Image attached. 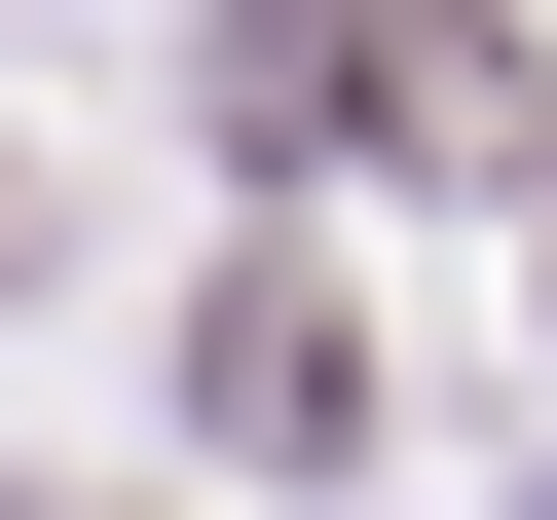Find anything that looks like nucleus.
Returning a JSON list of instances; mask_svg holds the SVG:
<instances>
[{
    "label": "nucleus",
    "instance_id": "nucleus-1",
    "mask_svg": "<svg viewBox=\"0 0 557 520\" xmlns=\"http://www.w3.org/2000/svg\"><path fill=\"white\" fill-rule=\"evenodd\" d=\"M223 149H520L483 0H223Z\"/></svg>",
    "mask_w": 557,
    "mask_h": 520
},
{
    "label": "nucleus",
    "instance_id": "nucleus-2",
    "mask_svg": "<svg viewBox=\"0 0 557 520\" xmlns=\"http://www.w3.org/2000/svg\"><path fill=\"white\" fill-rule=\"evenodd\" d=\"M186 446H223V483H372V335H335V260H223V298H186Z\"/></svg>",
    "mask_w": 557,
    "mask_h": 520
},
{
    "label": "nucleus",
    "instance_id": "nucleus-3",
    "mask_svg": "<svg viewBox=\"0 0 557 520\" xmlns=\"http://www.w3.org/2000/svg\"><path fill=\"white\" fill-rule=\"evenodd\" d=\"M0 260H38V186H0Z\"/></svg>",
    "mask_w": 557,
    "mask_h": 520
}]
</instances>
